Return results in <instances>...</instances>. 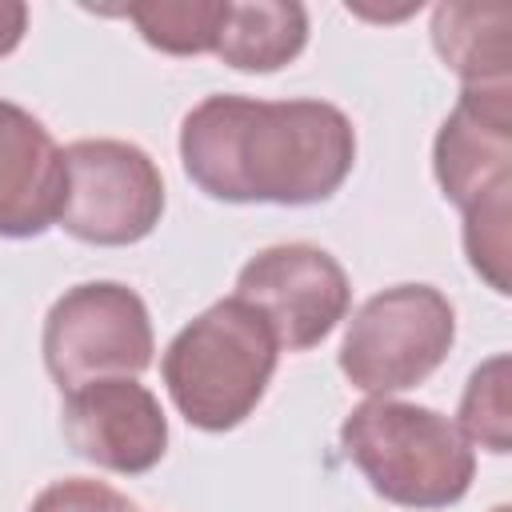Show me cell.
Masks as SVG:
<instances>
[{
    "label": "cell",
    "mask_w": 512,
    "mask_h": 512,
    "mask_svg": "<svg viewBox=\"0 0 512 512\" xmlns=\"http://www.w3.org/2000/svg\"><path fill=\"white\" fill-rule=\"evenodd\" d=\"M508 4H440L432 12V44L464 88L508 84Z\"/></svg>",
    "instance_id": "7c38bea8"
},
{
    "label": "cell",
    "mask_w": 512,
    "mask_h": 512,
    "mask_svg": "<svg viewBox=\"0 0 512 512\" xmlns=\"http://www.w3.org/2000/svg\"><path fill=\"white\" fill-rule=\"evenodd\" d=\"M60 428L76 456L120 476H140L168 452V416L136 376L68 388Z\"/></svg>",
    "instance_id": "9c48e42d"
},
{
    "label": "cell",
    "mask_w": 512,
    "mask_h": 512,
    "mask_svg": "<svg viewBox=\"0 0 512 512\" xmlns=\"http://www.w3.org/2000/svg\"><path fill=\"white\" fill-rule=\"evenodd\" d=\"M508 372H512V360L500 352V356H488L472 376H468V388L460 396V436L468 444H480L496 456H508L512 452V404H508Z\"/></svg>",
    "instance_id": "5bb4252c"
},
{
    "label": "cell",
    "mask_w": 512,
    "mask_h": 512,
    "mask_svg": "<svg viewBox=\"0 0 512 512\" xmlns=\"http://www.w3.org/2000/svg\"><path fill=\"white\" fill-rule=\"evenodd\" d=\"M280 344L272 324L240 296L208 304L164 348L160 376L176 412L200 432L244 424L268 392Z\"/></svg>",
    "instance_id": "3957f363"
},
{
    "label": "cell",
    "mask_w": 512,
    "mask_h": 512,
    "mask_svg": "<svg viewBox=\"0 0 512 512\" xmlns=\"http://www.w3.org/2000/svg\"><path fill=\"white\" fill-rule=\"evenodd\" d=\"M308 44V12L296 0H228L216 56L236 72H276Z\"/></svg>",
    "instance_id": "8fae6325"
},
{
    "label": "cell",
    "mask_w": 512,
    "mask_h": 512,
    "mask_svg": "<svg viewBox=\"0 0 512 512\" xmlns=\"http://www.w3.org/2000/svg\"><path fill=\"white\" fill-rule=\"evenodd\" d=\"M124 16L152 48L168 56H204L216 52L228 0H140L128 4Z\"/></svg>",
    "instance_id": "4fadbf2b"
},
{
    "label": "cell",
    "mask_w": 512,
    "mask_h": 512,
    "mask_svg": "<svg viewBox=\"0 0 512 512\" xmlns=\"http://www.w3.org/2000/svg\"><path fill=\"white\" fill-rule=\"evenodd\" d=\"M28 28V4L20 0H0V56H8Z\"/></svg>",
    "instance_id": "2e32d148"
},
{
    "label": "cell",
    "mask_w": 512,
    "mask_h": 512,
    "mask_svg": "<svg viewBox=\"0 0 512 512\" xmlns=\"http://www.w3.org/2000/svg\"><path fill=\"white\" fill-rule=\"evenodd\" d=\"M164 212V176L132 140H76L64 148V196L56 224L96 248L144 240Z\"/></svg>",
    "instance_id": "52a82bcc"
},
{
    "label": "cell",
    "mask_w": 512,
    "mask_h": 512,
    "mask_svg": "<svg viewBox=\"0 0 512 512\" xmlns=\"http://www.w3.org/2000/svg\"><path fill=\"white\" fill-rule=\"evenodd\" d=\"M432 172L464 212V256L496 292H508L512 220V84L464 88L432 144Z\"/></svg>",
    "instance_id": "7a4b0ae2"
},
{
    "label": "cell",
    "mask_w": 512,
    "mask_h": 512,
    "mask_svg": "<svg viewBox=\"0 0 512 512\" xmlns=\"http://www.w3.org/2000/svg\"><path fill=\"white\" fill-rule=\"evenodd\" d=\"M456 344V312L432 284H392L360 304L340 344V372L368 396L424 384Z\"/></svg>",
    "instance_id": "5b68a950"
},
{
    "label": "cell",
    "mask_w": 512,
    "mask_h": 512,
    "mask_svg": "<svg viewBox=\"0 0 512 512\" xmlns=\"http://www.w3.org/2000/svg\"><path fill=\"white\" fill-rule=\"evenodd\" d=\"M28 512H136V504L124 492H116L112 484H104V480L68 476V480L48 484L28 504Z\"/></svg>",
    "instance_id": "9a60e30c"
},
{
    "label": "cell",
    "mask_w": 512,
    "mask_h": 512,
    "mask_svg": "<svg viewBox=\"0 0 512 512\" xmlns=\"http://www.w3.org/2000/svg\"><path fill=\"white\" fill-rule=\"evenodd\" d=\"M188 180L224 204H320L356 164V128L328 100L204 96L180 124Z\"/></svg>",
    "instance_id": "6da1fadb"
},
{
    "label": "cell",
    "mask_w": 512,
    "mask_h": 512,
    "mask_svg": "<svg viewBox=\"0 0 512 512\" xmlns=\"http://www.w3.org/2000/svg\"><path fill=\"white\" fill-rule=\"evenodd\" d=\"M340 448L368 488L400 508L460 504L476 476V452L444 412L392 396L356 404L340 424Z\"/></svg>",
    "instance_id": "277c9868"
},
{
    "label": "cell",
    "mask_w": 512,
    "mask_h": 512,
    "mask_svg": "<svg viewBox=\"0 0 512 512\" xmlns=\"http://www.w3.org/2000/svg\"><path fill=\"white\" fill-rule=\"evenodd\" d=\"M40 352L64 392L88 380L140 376L156 352L148 304L120 280H84L48 308Z\"/></svg>",
    "instance_id": "8992f818"
},
{
    "label": "cell",
    "mask_w": 512,
    "mask_h": 512,
    "mask_svg": "<svg viewBox=\"0 0 512 512\" xmlns=\"http://www.w3.org/2000/svg\"><path fill=\"white\" fill-rule=\"evenodd\" d=\"M236 296L272 324L280 348L304 352L348 316L352 284L332 252L296 240L256 252L236 276Z\"/></svg>",
    "instance_id": "ba28073f"
},
{
    "label": "cell",
    "mask_w": 512,
    "mask_h": 512,
    "mask_svg": "<svg viewBox=\"0 0 512 512\" xmlns=\"http://www.w3.org/2000/svg\"><path fill=\"white\" fill-rule=\"evenodd\" d=\"M64 152L20 104L0 100V236L32 240L60 216Z\"/></svg>",
    "instance_id": "30bf717a"
},
{
    "label": "cell",
    "mask_w": 512,
    "mask_h": 512,
    "mask_svg": "<svg viewBox=\"0 0 512 512\" xmlns=\"http://www.w3.org/2000/svg\"><path fill=\"white\" fill-rule=\"evenodd\" d=\"M492 512H512V508H508V504H496V508H492Z\"/></svg>",
    "instance_id": "e0dca14e"
}]
</instances>
